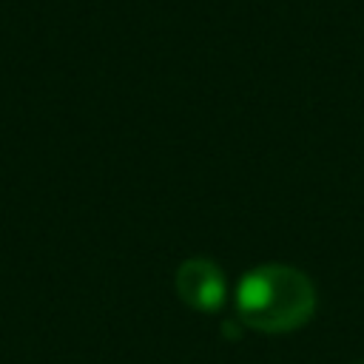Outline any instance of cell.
I'll use <instances>...</instances> for the list:
<instances>
[{"instance_id":"cell-1","label":"cell","mask_w":364,"mask_h":364,"mask_svg":"<svg viewBox=\"0 0 364 364\" xmlns=\"http://www.w3.org/2000/svg\"><path fill=\"white\" fill-rule=\"evenodd\" d=\"M316 310V287L290 264H259L236 287L239 318L259 333H290Z\"/></svg>"},{"instance_id":"cell-2","label":"cell","mask_w":364,"mask_h":364,"mask_svg":"<svg viewBox=\"0 0 364 364\" xmlns=\"http://www.w3.org/2000/svg\"><path fill=\"white\" fill-rule=\"evenodd\" d=\"M176 293L188 307L202 310V313H213L225 304L228 282H225V273L219 270V264L196 256V259H188L179 264Z\"/></svg>"},{"instance_id":"cell-3","label":"cell","mask_w":364,"mask_h":364,"mask_svg":"<svg viewBox=\"0 0 364 364\" xmlns=\"http://www.w3.org/2000/svg\"><path fill=\"white\" fill-rule=\"evenodd\" d=\"M355 364H364V361H355Z\"/></svg>"}]
</instances>
